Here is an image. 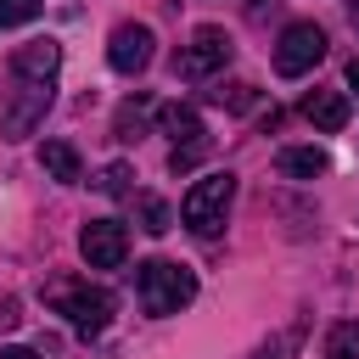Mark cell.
<instances>
[{"label":"cell","mask_w":359,"mask_h":359,"mask_svg":"<svg viewBox=\"0 0 359 359\" xmlns=\"http://www.w3.org/2000/svg\"><path fill=\"white\" fill-rule=\"evenodd\" d=\"M56 67H62V45H56V39H28V45H17V50H11L6 107H0V135H6V140L34 135V123L50 112Z\"/></svg>","instance_id":"6da1fadb"},{"label":"cell","mask_w":359,"mask_h":359,"mask_svg":"<svg viewBox=\"0 0 359 359\" xmlns=\"http://www.w3.org/2000/svg\"><path fill=\"white\" fill-rule=\"evenodd\" d=\"M135 297H140V309L146 314H180L191 297H196V275L185 269V264H174V258H151V264H140L135 269Z\"/></svg>","instance_id":"7a4b0ae2"},{"label":"cell","mask_w":359,"mask_h":359,"mask_svg":"<svg viewBox=\"0 0 359 359\" xmlns=\"http://www.w3.org/2000/svg\"><path fill=\"white\" fill-rule=\"evenodd\" d=\"M230 202H236V174H202L180 202V224L196 230V236H219Z\"/></svg>","instance_id":"3957f363"},{"label":"cell","mask_w":359,"mask_h":359,"mask_svg":"<svg viewBox=\"0 0 359 359\" xmlns=\"http://www.w3.org/2000/svg\"><path fill=\"white\" fill-rule=\"evenodd\" d=\"M45 297H50L56 314H67V325L84 331V337L107 331V320H112V297H107L101 286H90V280H50Z\"/></svg>","instance_id":"277c9868"},{"label":"cell","mask_w":359,"mask_h":359,"mask_svg":"<svg viewBox=\"0 0 359 359\" xmlns=\"http://www.w3.org/2000/svg\"><path fill=\"white\" fill-rule=\"evenodd\" d=\"M320 56H325V28L320 22H292L280 34V45H275V73L280 79H303Z\"/></svg>","instance_id":"5b68a950"},{"label":"cell","mask_w":359,"mask_h":359,"mask_svg":"<svg viewBox=\"0 0 359 359\" xmlns=\"http://www.w3.org/2000/svg\"><path fill=\"white\" fill-rule=\"evenodd\" d=\"M224 62H230V34L224 28H196L191 45L174 56V73L180 79H213V73H224Z\"/></svg>","instance_id":"8992f818"},{"label":"cell","mask_w":359,"mask_h":359,"mask_svg":"<svg viewBox=\"0 0 359 359\" xmlns=\"http://www.w3.org/2000/svg\"><path fill=\"white\" fill-rule=\"evenodd\" d=\"M79 252H84L90 269H123V258H129V230H123L118 219H90V224L79 230Z\"/></svg>","instance_id":"52a82bcc"},{"label":"cell","mask_w":359,"mask_h":359,"mask_svg":"<svg viewBox=\"0 0 359 359\" xmlns=\"http://www.w3.org/2000/svg\"><path fill=\"white\" fill-rule=\"evenodd\" d=\"M151 45H157V39H151V28H146V22H118V28H112V39H107V62H112L118 73H129V79H135V73H146Z\"/></svg>","instance_id":"ba28073f"},{"label":"cell","mask_w":359,"mask_h":359,"mask_svg":"<svg viewBox=\"0 0 359 359\" xmlns=\"http://www.w3.org/2000/svg\"><path fill=\"white\" fill-rule=\"evenodd\" d=\"M303 118H309L320 135H337V129L348 123V95H337V90H309V95H303Z\"/></svg>","instance_id":"9c48e42d"},{"label":"cell","mask_w":359,"mask_h":359,"mask_svg":"<svg viewBox=\"0 0 359 359\" xmlns=\"http://www.w3.org/2000/svg\"><path fill=\"white\" fill-rule=\"evenodd\" d=\"M39 168H45L50 180H62V185H79V180H84V163H79V151H73L67 140H45V146H39Z\"/></svg>","instance_id":"30bf717a"},{"label":"cell","mask_w":359,"mask_h":359,"mask_svg":"<svg viewBox=\"0 0 359 359\" xmlns=\"http://www.w3.org/2000/svg\"><path fill=\"white\" fill-rule=\"evenodd\" d=\"M157 123H163V135H174V146H202L208 135H202V118L191 112V107H157Z\"/></svg>","instance_id":"8fae6325"},{"label":"cell","mask_w":359,"mask_h":359,"mask_svg":"<svg viewBox=\"0 0 359 359\" xmlns=\"http://www.w3.org/2000/svg\"><path fill=\"white\" fill-rule=\"evenodd\" d=\"M151 118H157V107H151L146 95H129V101L112 112V135H118V140H140Z\"/></svg>","instance_id":"7c38bea8"},{"label":"cell","mask_w":359,"mask_h":359,"mask_svg":"<svg viewBox=\"0 0 359 359\" xmlns=\"http://www.w3.org/2000/svg\"><path fill=\"white\" fill-rule=\"evenodd\" d=\"M275 168H280V174H292V180H314V174H325V168H331V157H325L320 146H286V151L275 157Z\"/></svg>","instance_id":"4fadbf2b"},{"label":"cell","mask_w":359,"mask_h":359,"mask_svg":"<svg viewBox=\"0 0 359 359\" xmlns=\"http://www.w3.org/2000/svg\"><path fill=\"white\" fill-rule=\"evenodd\" d=\"M325 359H359V320L331 325V337H325Z\"/></svg>","instance_id":"5bb4252c"},{"label":"cell","mask_w":359,"mask_h":359,"mask_svg":"<svg viewBox=\"0 0 359 359\" xmlns=\"http://www.w3.org/2000/svg\"><path fill=\"white\" fill-rule=\"evenodd\" d=\"M135 213H140V230H146V236H163V230L174 224V213H168V202H163V196H140V202H135Z\"/></svg>","instance_id":"9a60e30c"},{"label":"cell","mask_w":359,"mask_h":359,"mask_svg":"<svg viewBox=\"0 0 359 359\" xmlns=\"http://www.w3.org/2000/svg\"><path fill=\"white\" fill-rule=\"evenodd\" d=\"M39 17V0H0V28H22Z\"/></svg>","instance_id":"2e32d148"},{"label":"cell","mask_w":359,"mask_h":359,"mask_svg":"<svg viewBox=\"0 0 359 359\" xmlns=\"http://www.w3.org/2000/svg\"><path fill=\"white\" fill-rule=\"evenodd\" d=\"M129 180H135V174H129V163H107L95 185H101L107 196H129Z\"/></svg>","instance_id":"e0dca14e"},{"label":"cell","mask_w":359,"mask_h":359,"mask_svg":"<svg viewBox=\"0 0 359 359\" xmlns=\"http://www.w3.org/2000/svg\"><path fill=\"white\" fill-rule=\"evenodd\" d=\"M292 348H297V331H275L269 342L252 348V359H292Z\"/></svg>","instance_id":"ac0fdd59"},{"label":"cell","mask_w":359,"mask_h":359,"mask_svg":"<svg viewBox=\"0 0 359 359\" xmlns=\"http://www.w3.org/2000/svg\"><path fill=\"white\" fill-rule=\"evenodd\" d=\"M202 151H208V140H202V146H174V151H168V168H174V174H185V168H196V163H202Z\"/></svg>","instance_id":"d6986e66"},{"label":"cell","mask_w":359,"mask_h":359,"mask_svg":"<svg viewBox=\"0 0 359 359\" xmlns=\"http://www.w3.org/2000/svg\"><path fill=\"white\" fill-rule=\"evenodd\" d=\"M0 359H39L34 348H0Z\"/></svg>","instance_id":"ffe728a7"},{"label":"cell","mask_w":359,"mask_h":359,"mask_svg":"<svg viewBox=\"0 0 359 359\" xmlns=\"http://www.w3.org/2000/svg\"><path fill=\"white\" fill-rule=\"evenodd\" d=\"M348 90L359 95V62H348Z\"/></svg>","instance_id":"44dd1931"},{"label":"cell","mask_w":359,"mask_h":359,"mask_svg":"<svg viewBox=\"0 0 359 359\" xmlns=\"http://www.w3.org/2000/svg\"><path fill=\"white\" fill-rule=\"evenodd\" d=\"M353 28H359V0H353Z\"/></svg>","instance_id":"7402d4cb"}]
</instances>
